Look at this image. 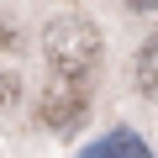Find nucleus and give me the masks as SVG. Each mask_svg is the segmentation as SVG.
Instances as JSON below:
<instances>
[{
    "mask_svg": "<svg viewBox=\"0 0 158 158\" xmlns=\"http://www.w3.org/2000/svg\"><path fill=\"white\" fill-rule=\"evenodd\" d=\"M42 58L63 79H90L100 63V32L85 16H53L42 27Z\"/></svg>",
    "mask_w": 158,
    "mask_h": 158,
    "instance_id": "obj_1",
    "label": "nucleus"
},
{
    "mask_svg": "<svg viewBox=\"0 0 158 158\" xmlns=\"http://www.w3.org/2000/svg\"><path fill=\"white\" fill-rule=\"evenodd\" d=\"M85 111H90L85 79H63V74H53V85H48L42 100H37V121H48L53 132H74L79 121H85Z\"/></svg>",
    "mask_w": 158,
    "mask_h": 158,
    "instance_id": "obj_2",
    "label": "nucleus"
},
{
    "mask_svg": "<svg viewBox=\"0 0 158 158\" xmlns=\"http://www.w3.org/2000/svg\"><path fill=\"white\" fill-rule=\"evenodd\" d=\"M85 158H153V153H148V142H142L137 132H127V127H116L111 137H100V142H90V148H85Z\"/></svg>",
    "mask_w": 158,
    "mask_h": 158,
    "instance_id": "obj_3",
    "label": "nucleus"
},
{
    "mask_svg": "<svg viewBox=\"0 0 158 158\" xmlns=\"http://www.w3.org/2000/svg\"><path fill=\"white\" fill-rule=\"evenodd\" d=\"M132 79H137V95L158 100V37H148L137 48V63H132Z\"/></svg>",
    "mask_w": 158,
    "mask_h": 158,
    "instance_id": "obj_4",
    "label": "nucleus"
},
{
    "mask_svg": "<svg viewBox=\"0 0 158 158\" xmlns=\"http://www.w3.org/2000/svg\"><path fill=\"white\" fill-rule=\"evenodd\" d=\"M16 100H21V79H16L11 69H0V111H11Z\"/></svg>",
    "mask_w": 158,
    "mask_h": 158,
    "instance_id": "obj_5",
    "label": "nucleus"
},
{
    "mask_svg": "<svg viewBox=\"0 0 158 158\" xmlns=\"http://www.w3.org/2000/svg\"><path fill=\"white\" fill-rule=\"evenodd\" d=\"M127 11H158V0H121Z\"/></svg>",
    "mask_w": 158,
    "mask_h": 158,
    "instance_id": "obj_6",
    "label": "nucleus"
}]
</instances>
